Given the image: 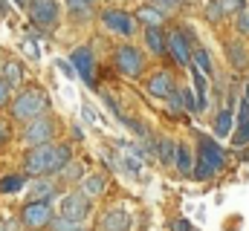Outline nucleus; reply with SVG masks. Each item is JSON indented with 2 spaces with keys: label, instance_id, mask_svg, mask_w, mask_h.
Wrapping results in <instances>:
<instances>
[{
  "label": "nucleus",
  "instance_id": "obj_3",
  "mask_svg": "<svg viewBox=\"0 0 249 231\" xmlns=\"http://www.w3.org/2000/svg\"><path fill=\"white\" fill-rule=\"evenodd\" d=\"M29 17L44 32L55 29L58 26V0H32L29 3Z\"/></svg>",
  "mask_w": 249,
  "mask_h": 231
},
{
  "label": "nucleus",
  "instance_id": "obj_14",
  "mask_svg": "<svg viewBox=\"0 0 249 231\" xmlns=\"http://www.w3.org/2000/svg\"><path fill=\"white\" fill-rule=\"evenodd\" d=\"M171 90H174V78H171L168 72H157V75L148 81V93L157 96V99H165Z\"/></svg>",
  "mask_w": 249,
  "mask_h": 231
},
{
  "label": "nucleus",
  "instance_id": "obj_7",
  "mask_svg": "<svg viewBox=\"0 0 249 231\" xmlns=\"http://www.w3.org/2000/svg\"><path fill=\"white\" fill-rule=\"evenodd\" d=\"M50 159H53V145L50 142L47 145H35L26 153L23 168H26V173H32V176H44V173H50Z\"/></svg>",
  "mask_w": 249,
  "mask_h": 231
},
{
  "label": "nucleus",
  "instance_id": "obj_21",
  "mask_svg": "<svg viewBox=\"0 0 249 231\" xmlns=\"http://www.w3.org/2000/svg\"><path fill=\"white\" fill-rule=\"evenodd\" d=\"M53 194H55V185L50 179L32 182V199H53Z\"/></svg>",
  "mask_w": 249,
  "mask_h": 231
},
{
  "label": "nucleus",
  "instance_id": "obj_12",
  "mask_svg": "<svg viewBox=\"0 0 249 231\" xmlns=\"http://www.w3.org/2000/svg\"><path fill=\"white\" fill-rule=\"evenodd\" d=\"M165 50H171L174 58H177V64H183V66L191 61V41H188L186 32H180V29H174V32L165 38Z\"/></svg>",
  "mask_w": 249,
  "mask_h": 231
},
{
  "label": "nucleus",
  "instance_id": "obj_38",
  "mask_svg": "<svg viewBox=\"0 0 249 231\" xmlns=\"http://www.w3.org/2000/svg\"><path fill=\"white\" fill-rule=\"evenodd\" d=\"M81 113H84L87 121H96V113H93V107H90V104H84V107H81Z\"/></svg>",
  "mask_w": 249,
  "mask_h": 231
},
{
  "label": "nucleus",
  "instance_id": "obj_41",
  "mask_svg": "<svg viewBox=\"0 0 249 231\" xmlns=\"http://www.w3.org/2000/svg\"><path fill=\"white\" fill-rule=\"evenodd\" d=\"M87 3H93V0H87Z\"/></svg>",
  "mask_w": 249,
  "mask_h": 231
},
{
  "label": "nucleus",
  "instance_id": "obj_6",
  "mask_svg": "<svg viewBox=\"0 0 249 231\" xmlns=\"http://www.w3.org/2000/svg\"><path fill=\"white\" fill-rule=\"evenodd\" d=\"M70 66H72V69H78L75 75H81V81H84V84L96 87V58H93V52H90L87 47L72 50V55H70Z\"/></svg>",
  "mask_w": 249,
  "mask_h": 231
},
{
  "label": "nucleus",
  "instance_id": "obj_20",
  "mask_svg": "<svg viewBox=\"0 0 249 231\" xmlns=\"http://www.w3.org/2000/svg\"><path fill=\"white\" fill-rule=\"evenodd\" d=\"M194 69H200L206 78H212L214 75V66H212V58H209V52L206 50H194V64H191Z\"/></svg>",
  "mask_w": 249,
  "mask_h": 231
},
{
  "label": "nucleus",
  "instance_id": "obj_10",
  "mask_svg": "<svg viewBox=\"0 0 249 231\" xmlns=\"http://www.w3.org/2000/svg\"><path fill=\"white\" fill-rule=\"evenodd\" d=\"M113 61H116V69H119L122 75L136 78V75L142 72V55H139L133 47H119L116 55H113Z\"/></svg>",
  "mask_w": 249,
  "mask_h": 231
},
{
  "label": "nucleus",
  "instance_id": "obj_25",
  "mask_svg": "<svg viewBox=\"0 0 249 231\" xmlns=\"http://www.w3.org/2000/svg\"><path fill=\"white\" fill-rule=\"evenodd\" d=\"M174 162H177V171L183 173V176H188V173H191V150H188L186 145H180V148H177Z\"/></svg>",
  "mask_w": 249,
  "mask_h": 231
},
{
  "label": "nucleus",
  "instance_id": "obj_5",
  "mask_svg": "<svg viewBox=\"0 0 249 231\" xmlns=\"http://www.w3.org/2000/svg\"><path fill=\"white\" fill-rule=\"evenodd\" d=\"M53 136H55V121L47 118L44 113L35 116V118H29V124H26V130H23V139H26L29 145H47Z\"/></svg>",
  "mask_w": 249,
  "mask_h": 231
},
{
  "label": "nucleus",
  "instance_id": "obj_28",
  "mask_svg": "<svg viewBox=\"0 0 249 231\" xmlns=\"http://www.w3.org/2000/svg\"><path fill=\"white\" fill-rule=\"evenodd\" d=\"M217 3H220L223 12H241V9H247V0H217Z\"/></svg>",
  "mask_w": 249,
  "mask_h": 231
},
{
  "label": "nucleus",
  "instance_id": "obj_8",
  "mask_svg": "<svg viewBox=\"0 0 249 231\" xmlns=\"http://www.w3.org/2000/svg\"><path fill=\"white\" fill-rule=\"evenodd\" d=\"M87 214H90V202H87V197H84V194L72 191V194H67V197L61 199V217H64V220L81 223Z\"/></svg>",
  "mask_w": 249,
  "mask_h": 231
},
{
  "label": "nucleus",
  "instance_id": "obj_27",
  "mask_svg": "<svg viewBox=\"0 0 249 231\" xmlns=\"http://www.w3.org/2000/svg\"><path fill=\"white\" fill-rule=\"evenodd\" d=\"M53 231H84L81 229V223H72V220H64V217H58V220H50L47 223Z\"/></svg>",
  "mask_w": 249,
  "mask_h": 231
},
{
  "label": "nucleus",
  "instance_id": "obj_32",
  "mask_svg": "<svg viewBox=\"0 0 249 231\" xmlns=\"http://www.w3.org/2000/svg\"><path fill=\"white\" fill-rule=\"evenodd\" d=\"M9 93H12V87L0 78V107H6V104H9Z\"/></svg>",
  "mask_w": 249,
  "mask_h": 231
},
{
  "label": "nucleus",
  "instance_id": "obj_13",
  "mask_svg": "<svg viewBox=\"0 0 249 231\" xmlns=\"http://www.w3.org/2000/svg\"><path fill=\"white\" fill-rule=\"evenodd\" d=\"M127 229H130V214H127L124 208L107 211V214L102 217V226H99V231H127Z\"/></svg>",
  "mask_w": 249,
  "mask_h": 231
},
{
  "label": "nucleus",
  "instance_id": "obj_17",
  "mask_svg": "<svg viewBox=\"0 0 249 231\" xmlns=\"http://www.w3.org/2000/svg\"><path fill=\"white\" fill-rule=\"evenodd\" d=\"M0 78L15 90L20 81H23V69H20V64L18 61H9V64H3V69H0Z\"/></svg>",
  "mask_w": 249,
  "mask_h": 231
},
{
  "label": "nucleus",
  "instance_id": "obj_36",
  "mask_svg": "<svg viewBox=\"0 0 249 231\" xmlns=\"http://www.w3.org/2000/svg\"><path fill=\"white\" fill-rule=\"evenodd\" d=\"M58 66L64 69V75H67V78H75V69H72V66H70L67 61H58Z\"/></svg>",
  "mask_w": 249,
  "mask_h": 231
},
{
  "label": "nucleus",
  "instance_id": "obj_30",
  "mask_svg": "<svg viewBox=\"0 0 249 231\" xmlns=\"http://www.w3.org/2000/svg\"><path fill=\"white\" fill-rule=\"evenodd\" d=\"M220 15H223L220 3H217V0H212V3H209V9H206V17H209V20H220Z\"/></svg>",
  "mask_w": 249,
  "mask_h": 231
},
{
  "label": "nucleus",
  "instance_id": "obj_2",
  "mask_svg": "<svg viewBox=\"0 0 249 231\" xmlns=\"http://www.w3.org/2000/svg\"><path fill=\"white\" fill-rule=\"evenodd\" d=\"M47 107H50V99H47L38 87H29V90H23V93L15 99L12 116H15L18 121H29V118H35V116L47 113Z\"/></svg>",
  "mask_w": 249,
  "mask_h": 231
},
{
  "label": "nucleus",
  "instance_id": "obj_18",
  "mask_svg": "<svg viewBox=\"0 0 249 231\" xmlns=\"http://www.w3.org/2000/svg\"><path fill=\"white\" fill-rule=\"evenodd\" d=\"M70 148L67 145H55L53 148V159H50V173H58V171H64L67 165H70Z\"/></svg>",
  "mask_w": 249,
  "mask_h": 231
},
{
  "label": "nucleus",
  "instance_id": "obj_34",
  "mask_svg": "<svg viewBox=\"0 0 249 231\" xmlns=\"http://www.w3.org/2000/svg\"><path fill=\"white\" fill-rule=\"evenodd\" d=\"M67 3H70V9H72V12H81V15H84V12H87V6H90L87 0H67Z\"/></svg>",
  "mask_w": 249,
  "mask_h": 231
},
{
  "label": "nucleus",
  "instance_id": "obj_4",
  "mask_svg": "<svg viewBox=\"0 0 249 231\" xmlns=\"http://www.w3.org/2000/svg\"><path fill=\"white\" fill-rule=\"evenodd\" d=\"M23 223L29 229H44L53 220V199H29L23 205Z\"/></svg>",
  "mask_w": 249,
  "mask_h": 231
},
{
  "label": "nucleus",
  "instance_id": "obj_35",
  "mask_svg": "<svg viewBox=\"0 0 249 231\" xmlns=\"http://www.w3.org/2000/svg\"><path fill=\"white\" fill-rule=\"evenodd\" d=\"M9 136H12V130H9V124H6V121L0 118V148H3L6 142H9Z\"/></svg>",
  "mask_w": 249,
  "mask_h": 231
},
{
  "label": "nucleus",
  "instance_id": "obj_24",
  "mask_svg": "<svg viewBox=\"0 0 249 231\" xmlns=\"http://www.w3.org/2000/svg\"><path fill=\"white\" fill-rule=\"evenodd\" d=\"M157 153H160V162H162V165H171V162H174V153H177V145H174L171 139H160Z\"/></svg>",
  "mask_w": 249,
  "mask_h": 231
},
{
  "label": "nucleus",
  "instance_id": "obj_22",
  "mask_svg": "<svg viewBox=\"0 0 249 231\" xmlns=\"http://www.w3.org/2000/svg\"><path fill=\"white\" fill-rule=\"evenodd\" d=\"M26 185V179L20 173H12V176H3L0 179V194H18L20 188Z\"/></svg>",
  "mask_w": 249,
  "mask_h": 231
},
{
  "label": "nucleus",
  "instance_id": "obj_15",
  "mask_svg": "<svg viewBox=\"0 0 249 231\" xmlns=\"http://www.w3.org/2000/svg\"><path fill=\"white\" fill-rule=\"evenodd\" d=\"M145 47L154 55H165V35L160 26H145Z\"/></svg>",
  "mask_w": 249,
  "mask_h": 231
},
{
  "label": "nucleus",
  "instance_id": "obj_37",
  "mask_svg": "<svg viewBox=\"0 0 249 231\" xmlns=\"http://www.w3.org/2000/svg\"><path fill=\"white\" fill-rule=\"evenodd\" d=\"M174 231H191V223L188 220H177L174 223Z\"/></svg>",
  "mask_w": 249,
  "mask_h": 231
},
{
  "label": "nucleus",
  "instance_id": "obj_16",
  "mask_svg": "<svg viewBox=\"0 0 249 231\" xmlns=\"http://www.w3.org/2000/svg\"><path fill=\"white\" fill-rule=\"evenodd\" d=\"M133 20H139V23H145V26H160V23H165V15H162L160 9H154V6H142V9L133 15Z\"/></svg>",
  "mask_w": 249,
  "mask_h": 231
},
{
  "label": "nucleus",
  "instance_id": "obj_9",
  "mask_svg": "<svg viewBox=\"0 0 249 231\" xmlns=\"http://www.w3.org/2000/svg\"><path fill=\"white\" fill-rule=\"evenodd\" d=\"M102 23H105L110 32H119V35H133V32H136L133 15H127L122 9H107V12H102Z\"/></svg>",
  "mask_w": 249,
  "mask_h": 231
},
{
  "label": "nucleus",
  "instance_id": "obj_26",
  "mask_svg": "<svg viewBox=\"0 0 249 231\" xmlns=\"http://www.w3.org/2000/svg\"><path fill=\"white\" fill-rule=\"evenodd\" d=\"M226 52H229V61H232L235 69H244L247 66V52H244L241 44H226Z\"/></svg>",
  "mask_w": 249,
  "mask_h": 231
},
{
  "label": "nucleus",
  "instance_id": "obj_1",
  "mask_svg": "<svg viewBox=\"0 0 249 231\" xmlns=\"http://www.w3.org/2000/svg\"><path fill=\"white\" fill-rule=\"evenodd\" d=\"M197 150H200V156H197V168H191L197 179H209L212 173H217L220 168H223L226 153L220 150V145H217L214 139H209V136H197Z\"/></svg>",
  "mask_w": 249,
  "mask_h": 231
},
{
  "label": "nucleus",
  "instance_id": "obj_19",
  "mask_svg": "<svg viewBox=\"0 0 249 231\" xmlns=\"http://www.w3.org/2000/svg\"><path fill=\"white\" fill-rule=\"evenodd\" d=\"M105 188H107V179H105L102 173H93V176H87V179H84L81 194H84V197H99Z\"/></svg>",
  "mask_w": 249,
  "mask_h": 231
},
{
  "label": "nucleus",
  "instance_id": "obj_23",
  "mask_svg": "<svg viewBox=\"0 0 249 231\" xmlns=\"http://www.w3.org/2000/svg\"><path fill=\"white\" fill-rule=\"evenodd\" d=\"M232 107H226V110H220L217 116V124H214V130H217V139H223V136H229L232 133Z\"/></svg>",
  "mask_w": 249,
  "mask_h": 231
},
{
  "label": "nucleus",
  "instance_id": "obj_40",
  "mask_svg": "<svg viewBox=\"0 0 249 231\" xmlns=\"http://www.w3.org/2000/svg\"><path fill=\"white\" fill-rule=\"evenodd\" d=\"M165 3H180V0H165Z\"/></svg>",
  "mask_w": 249,
  "mask_h": 231
},
{
  "label": "nucleus",
  "instance_id": "obj_11",
  "mask_svg": "<svg viewBox=\"0 0 249 231\" xmlns=\"http://www.w3.org/2000/svg\"><path fill=\"white\" fill-rule=\"evenodd\" d=\"M238 127H235V136H232V145L238 148H247L249 145V87L244 90V99H241V107H238Z\"/></svg>",
  "mask_w": 249,
  "mask_h": 231
},
{
  "label": "nucleus",
  "instance_id": "obj_31",
  "mask_svg": "<svg viewBox=\"0 0 249 231\" xmlns=\"http://www.w3.org/2000/svg\"><path fill=\"white\" fill-rule=\"evenodd\" d=\"M180 99H183V107H186V110H197V101H194L191 90H180Z\"/></svg>",
  "mask_w": 249,
  "mask_h": 231
},
{
  "label": "nucleus",
  "instance_id": "obj_29",
  "mask_svg": "<svg viewBox=\"0 0 249 231\" xmlns=\"http://www.w3.org/2000/svg\"><path fill=\"white\" fill-rule=\"evenodd\" d=\"M238 32H244V35H249V9H241L238 12Z\"/></svg>",
  "mask_w": 249,
  "mask_h": 231
},
{
  "label": "nucleus",
  "instance_id": "obj_39",
  "mask_svg": "<svg viewBox=\"0 0 249 231\" xmlns=\"http://www.w3.org/2000/svg\"><path fill=\"white\" fill-rule=\"evenodd\" d=\"M0 231H12V226H6V223H0Z\"/></svg>",
  "mask_w": 249,
  "mask_h": 231
},
{
  "label": "nucleus",
  "instance_id": "obj_33",
  "mask_svg": "<svg viewBox=\"0 0 249 231\" xmlns=\"http://www.w3.org/2000/svg\"><path fill=\"white\" fill-rule=\"evenodd\" d=\"M23 50H26V55L32 58V61H38V55H41L38 47H35V41H23Z\"/></svg>",
  "mask_w": 249,
  "mask_h": 231
}]
</instances>
